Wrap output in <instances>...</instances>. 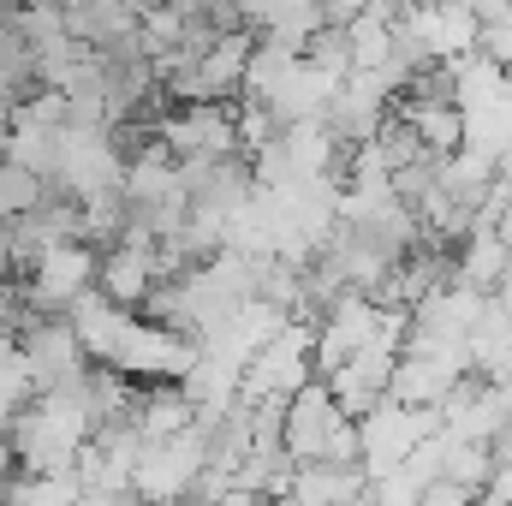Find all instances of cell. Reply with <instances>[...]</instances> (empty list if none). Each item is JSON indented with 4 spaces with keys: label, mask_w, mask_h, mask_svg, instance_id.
<instances>
[{
    "label": "cell",
    "mask_w": 512,
    "mask_h": 506,
    "mask_svg": "<svg viewBox=\"0 0 512 506\" xmlns=\"http://www.w3.org/2000/svg\"><path fill=\"white\" fill-rule=\"evenodd\" d=\"M90 286H96V251L90 245H60V251L36 256L24 274L30 316H66Z\"/></svg>",
    "instance_id": "cell-1"
},
{
    "label": "cell",
    "mask_w": 512,
    "mask_h": 506,
    "mask_svg": "<svg viewBox=\"0 0 512 506\" xmlns=\"http://www.w3.org/2000/svg\"><path fill=\"white\" fill-rule=\"evenodd\" d=\"M12 268H18V262H12V245H6V227H0V280H12Z\"/></svg>",
    "instance_id": "cell-2"
}]
</instances>
